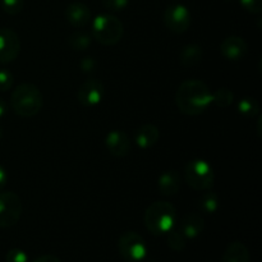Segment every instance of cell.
I'll use <instances>...</instances> for the list:
<instances>
[{
	"label": "cell",
	"instance_id": "6da1fadb",
	"mask_svg": "<svg viewBox=\"0 0 262 262\" xmlns=\"http://www.w3.org/2000/svg\"><path fill=\"white\" fill-rule=\"evenodd\" d=\"M212 92L205 82L200 79H187L178 87L176 105L186 115H199L211 104Z\"/></svg>",
	"mask_w": 262,
	"mask_h": 262
},
{
	"label": "cell",
	"instance_id": "7a4b0ae2",
	"mask_svg": "<svg viewBox=\"0 0 262 262\" xmlns=\"http://www.w3.org/2000/svg\"><path fill=\"white\" fill-rule=\"evenodd\" d=\"M177 210L168 201H156L145 212V225L154 235H163L170 232L176 225Z\"/></svg>",
	"mask_w": 262,
	"mask_h": 262
},
{
	"label": "cell",
	"instance_id": "3957f363",
	"mask_svg": "<svg viewBox=\"0 0 262 262\" xmlns=\"http://www.w3.org/2000/svg\"><path fill=\"white\" fill-rule=\"evenodd\" d=\"M10 104L15 114L23 118H31L38 114L42 109L43 96L35 84L22 83L13 91Z\"/></svg>",
	"mask_w": 262,
	"mask_h": 262
},
{
	"label": "cell",
	"instance_id": "277c9868",
	"mask_svg": "<svg viewBox=\"0 0 262 262\" xmlns=\"http://www.w3.org/2000/svg\"><path fill=\"white\" fill-rule=\"evenodd\" d=\"M124 33L123 23L115 15H97L92 23V35L102 45H115Z\"/></svg>",
	"mask_w": 262,
	"mask_h": 262
},
{
	"label": "cell",
	"instance_id": "5b68a950",
	"mask_svg": "<svg viewBox=\"0 0 262 262\" xmlns=\"http://www.w3.org/2000/svg\"><path fill=\"white\" fill-rule=\"evenodd\" d=\"M184 179H186L187 184L194 191H209L214 186V170L207 161L194 159L186 165Z\"/></svg>",
	"mask_w": 262,
	"mask_h": 262
},
{
	"label": "cell",
	"instance_id": "8992f818",
	"mask_svg": "<svg viewBox=\"0 0 262 262\" xmlns=\"http://www.w3.org/2000/svg\"><path fill=\"white\" fill-rule=\"evenodd\" d=\"M118 251L123 260L138 262L147 255V246L145 239L136 232H125L118 241Z\"/></svg>",
	"mask_w": 262,
	"mask_h": 262
},
{
	"label": "cell",
	"instance_id": "52a82bcc",
	"mask_svg": "<svg viewBox=\"0 0 262 262\" xmlns=\"http://www.w3.org/2000/svg\"><path fill=\"white\" fill-rule=\"evenodd\" d=\"M22 210L23 205L19 196L13 192L0 193V228H10L17 224Z\"/></svg>",
	"mask_w": 262,
	"mask_h": 262
},
{
	"label": "cell",
	"instance_id": "ba28073f",
	"mask_svg": "<svg viewBox=\"0 0 262 262\" xmlns=\"http://www.w3.org/2000/svg\"><path fill=\"white\" fill-rule=\"evenodd\" d=\"M164 23L171 32L184 33L191 25V13L182 4L169 5L164 13Z\"/></svg>",
	"mask_w": 262,
	"mask_h": 262
},
{
	"label": "cell",
	"instance_id": "9c48e42d",
	"mask_svg": "<svg viewBox=\"0 0 262 262\" xmlns=\"http://www.w3.org/2000/svg\"><path fill=\"white\" fill-rule=\"evenodd\" d=\"M20 51V41L10 28H0V63H10Z\"/></svg>",
	"mask_w": 262,
	"mask_h": 262
},
{
	"label": "cell",
	"instance_id": "30bf717a",
	"mask_svg": "<svg viewBox=\"0 0 262 262\" xmlns=\"http://www.w3.org/2000/svg\"><path fill=\"white\" fill-rule=\"evenodd\" d=\"M105 89L104 84L99 79H87L78 90V101L81 102L83 106L92 107L96 106L101 102L102 97H104Z\"/></svg>",
	"mask_w": 262,
	"mask_h": 262
},
{
	"label": "cell",
	"instance_id": "8fae6325",
	"mask_svg": "<svg viewBox=\"0 0 262 262\" xmlns=\"http://www.w3.org/2000/svg\"><path fill=\"white\" fill-rule=\"evenodd\" d=\"M248 50L247 42L238 36H229L220 45L222 55L228 60H242Z\"/></svg>",
	"mask_w": 262,
	"mask_h": 262
},
{
	"label": "cell",
	"instance_id": "7c38bea8",
	"mask_svg": "<svg viewBox=\"0 0 262 262\" xmlns=\"http://www.w3.org/2000/svg\"><path fill=\"white\" fill-rule=\"evenodd\" d=\"M105 145H106L107 150L113 156L117 158H123L127 156L130 151V141L128 136L122 130H112L109 135L106 136L105 140Z\"/></svg>",
	"mask_w": 262,
	"mask_h": 262
},
{
	"label": "cell",
	"instance_id": "4fadbf2b",
	"mask_svg": "<svg viewBox=\"0 0 262 262\" xmlns=\"http://www.w3.org/2000/svg\"><path fill=\"white\" fill-rule=\"evenodd\" d=\"M66 18L73 27H83L91 19V10L83 3H72L67 7Z\"/></svg>",
	"mask_w": 262,
	"mask_h": 262
},
{
	"label": "cell",
	"instance_id": "5bb4252c",
	"mask_svg": "<svg viewBox=\"0 0 262 262\" xmlns=\"http://www.w3.org/2000/svg\"><path fill=\"white\" fill-rule=\"evenodd\" d=\"M205 228V220L200 214H188L181 220L179 223V230L183 233V235L189 239L199 237Z\"/></svg>",
	"mask_w": 262,
	"mask_h": 262
},
{
	"label": "cell",
	"instance_id": "9a60e30c",
	"mask_svg": "<svg viewBox=\"0 0 262 262\" xmlns=\"http://www.w3.org/2000/svg\"><path fill=\"white\" fill-rule=\"evenodd\" d=\"M159 137H160V132H159V128L156 125L145 124L136 130L135 141L138 147L147 150L158 142Z\"/></svg>",
	"mask_w": 262,
	"mask_h": 262
},
{
	"label": "cell",
	"instance_id": "2e32d148",
	"mask_svg": "<svg viewBox=\"0 0 262 262\" xmlns=\"http://www.w3.org/2000/svg\"><path fill=\"white\" fill-rule=\"evenodd\" d=\"M158 187L164 196H173L181 188V176L176 170L164 171L159 177Z\"/></svg>",
	"mask_w": 262,
	"mask_h": 262
},
{
	"label": "cell",
	"instance_id": "e0dca14e",
	"mask_svg": "<svg viewBox=\"0 0 262 262\" xmlns=\"http://www.w3.org/2000/svg\"><path fill=\"white\" fill-rule=\"evenodd\" d=\"M251 256L248 248L242 242L230 243L224 251L222 262H250Z\"/></svg>",
	"mask_w": 262,
	"mask_h": 262
},
{
	"label": "cell",
	"instance_id": "ac0fdd59",
	"mask_svg": "<svg viewBox=\"0 0 262 262\" xmlns=\"http://www.w3.org/2000/svg\"><path fill=\"white\" fill-rule=\"evenodd\" d=\"M202 56H204V51L202 48L199 45H194V43H189L186 45L179 53V61L183 67H194L199 63H201Z\"/></svg>",
	"mask_w": 262,
	"mask_h": 262
},
{
	"label": "cell",
	"instance_id": "d6986e66",
	"mask_svg": "<svg viewBox=\"0 0 262 262\" xmlns=\"http://www.w3.org/2000/svg\"><path fill=\"white\" fill-rule=\"evenodd\" d=\"M199 207L206 214H214L219 209V199L214 192L206 191L199 200Z\"/></svg>",
	"mask_w": 262,
	"mask_h": 262
},
{
	"label": "cell",
	"instance_id": "ffe728a7",
	"mask_svg": "<svg viewBox=\"0 0 262 262\" xmlns=\"http://www.w3.org/2000/svg\"><path fill=\"white\" fill-rule=\"evenodd\" d=\"M233 100H234V94L225 87L216 90L211 95V102H214L217 107H228L232 105Z\"/></svg>",
	"mask_w": 262,
	"mask_h": 262
},
{
	"label": "cell",
	"instance_id": "44dd1931",
	"mask_svg": "<svg viewBox=\"0 0 262 262\" xmlns=\"http://www.w3.org/2000/svg\"><path fill=\"white\" fill-rule=\"evenodd\" d=\"M238 110L241 114H243L247 118H253L260 114V105L255 99L246 97L238 102Z\"/></svg>",
	"mask_w": 262,
	"mask_h": 262
},
{
	"label": "cell",
	"instance_id": "7402d4cb",
	"mask_svg": "<svg viewBox=\"0 0 262 262\" xmlns=\"http://www.w3.org/2000/svg\"><path fill=\"white\" fill-rule=\"evenodd\" d=\"M68 43L74 50H86L91 45V36L84 32H74L68 37Z\"/></svg>",
	"mask_w": 262,
	"mask_h": 262
},
{
	"label": "cell",
	"instance_id": "603a6c76",
	"mask_svg": "<svg viewBox=\"0 0 262 262\" xmlns=\"http://www.w3.org/2000/svg\"><path fill=\"white\" fill-rule=\"evenodd\" d=\"M168 234V246L173 251H183L186 248L187 238L184 237L183 233L181 230L171 229L170 232L166 233Z\"/></svg>",
	"mask_w": 262,
	"mask_h": 262
},
{
	"label": "cell",
	"instance_id": "cb8c5ba5",
	"mask_svg": "<svg viewBox=\"0 0 262 262\" xmlns=\"http://www.w3.org/2000/svg\"><path fill=\"white\" fill-rule=\"evenodd\" d=\"M25 7V0H2V8L7 14H19Z\"/></svg>",
	"mask_w": 262,
	"mask_h": 262
},
{
	"label": "cell",
	"instance_id": "d4e9b609",
	"mask_svg": "<svg viewBox=\"0 0 262 262\" xmlns=\"http://www.w3.org/2000/svg\"><path fill=\"white\" fill-rule=\"evenodd\" d=\"M13 82V74L7 69H0V91H8L12 89Z\"/></svg>",
	"mask_w": 262,
	"mask_h": 262
},
{
	"label": "cell",
	"instance_id": "484cf974",
	"mask_svg": "<svg viewBox=\"0 0 262 262\" xmlns=\"http://www.w3.org/2000/svg\"><path fill=\"white\" fill-rule=\"evenodd\" d=\"M5 262H28V256L19 248H13L5 256Z\"/></svg>",
	"mask_w": 262,
	"mask_h": 262
},
{
	"label": "cell",
	"instance_id": "4316f807",
	"mask_svg": "<svg viewBox=\"0 0 262 262\" xmlns=\"http://www.w3.org/2000/svg\"><path fill=\"white\" fill-rule=\"evenodd\" d=\"M241 4L247 12L260 14L262 12V0H241Z\"/></svg>",
	"mask_w": 262,
	"mask_h": 262
},
{
	"label": "cell",
	"instance_id": "83f0119b",
	"mask_svg": "<svg viewBox=\"0 0 262 262\" xmlns=\"http://www.w3.org/2000/svg\"><path fill=\"white\" fill-rule=\"evenodd\" d=\"M102 4L112 12H119L129 4V0H102Z\"/></svg>",
	"mask_w": 262,
	"mask_h": 262
},
{
	"label": "cell",
	"instance_id": "f1b7e54d",
	"mask_svg": "<svg viewBox=\"0 0 262 262\" xmlns=\"http://www.w3.org/2000/svg\"><path fill=\"white\" fill-rule=\"evenodd\" d=\"M95 67H96V61H95L91 56H86V58H83V60L81 61V69L84 73H91V72H94Z\"/></svg>",
	"mask_w": 262,
	"mask_h": 262
},
{
	"label": "cell",
	"instance_id": "f546056e",
	"mask_svg": "<svg viewBox=\"0 0 262 262\" xmlns=\"http://www.w3.org/2000/svg\"><path fill=\"white\" fill-rule=\"evenodd\" d=\"M33 262H61L59 260L56 256H53V255H43L41 256V257H38L37 260H35Z\"/></svg>",
	"mask_w": 262,
	"mask_h": 262
},
{
	"label": "cell",
	"instance_id": "4dcf8cb0",
	"mask_svg": "<svg viewBox=\"0 0 262 262\" xmlns=\"http://www.w3.org/2000/svg\"><path fill=\"white\" fill-rule=\"evenodd\" d=\"M7 178H8L7 173H5L4 169L0 166V189H2L3 187L5 186V183H7Z\"/></svg>",
	"mask_w": 262,
	"mask_h": 262
},
{
	"label": "cell",
	"instance_id": "1f68e13d",
	"mask_svg": "<svg viewBox=\"0 0 262 262\" xmlns=\"http://www.w3.org/2000/svg\"><path fill=\"white\" fill-rule=\"evenodd\" d=\"M8 107H7V104L4 102V100L0 99V118L4 117L5 113H7Z\"/></svg>",
	"mask_w": 262,
	"mask_h": 262
},
{
	"label": "cell",
	"instance_id": "d6a6232c",
	"mask_svg": "<svg viewBox=\"0 0 262 262\" xmlns=\"http://www.w3.org/2000/svg\"><path fill=\"white\" fill-rule=\"evenodd\" d=\"M2 137H3V129L2 127H0V140H2Z\"/></svg>",
	"mask_w": 262,
	"mask_h": 262
}]
</instances>
